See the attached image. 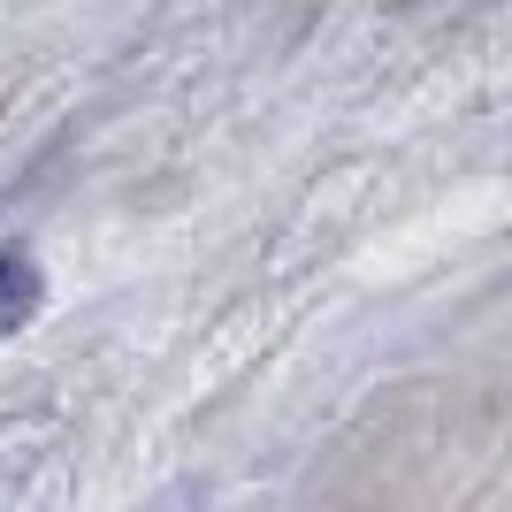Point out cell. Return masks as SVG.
I'll return each mask as SVG.
<instances>
[{"mask_svg": "<svg viewBox=\"0 0 512 512\" xmlns=\"http://www.w3.org/2000/svg\"><path fill=\"white\" fill-rule=\"evenodd\" d=\"M39 299H46V276H39V260H31V245L0 237V337H16L23 321L39 314Z\"/></svg>", "mask_w": 512, "mask_h": 512, "instance_id": "6da1fadb", "label": "cell"}]
</instances>
